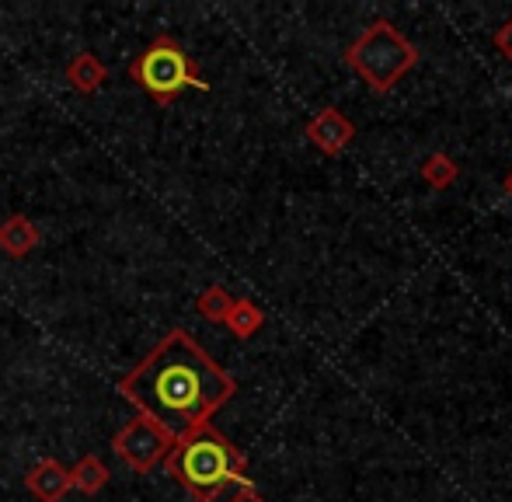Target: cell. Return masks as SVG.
Instances as JSON below:
<instances>
[{
    "label": "cell",
    "mask_w": 512,
    "mask_h": 502,
    "mask_svg": "<svg viewBox=\"0 0 512 502\" xmlns=\"http://www.w3.org/2000/svg\"><path fill=\"white\" fill-rule=\"evenodd\" d=\"M495 49H499V53L512 63V18L502 21V28L495 32Z\"/></svg>",
    "instance_id": "cell-14"
},
{
    "label": "cell",
    "mask_w": 512,
    "mask_h": 502,
    "mask_svg": "<svg viewBox=\"0 0 512 502\" xmlns=\"http://www.w3.org/2000/svg\"><path fill=\"white\" fill-rule=\"evenodd\" d=\"M108 485V468L98 454H88L70 468V489H77L81 496H98Z\"/></svg>",
    "instance_id": "cell-10"
},
{
    "label": "cell",
    "mask_w": 512,
    "mask_h": 502,
    "mask_svg": "<svg viewBox=\"0 0 512 502\" xmlns=\"http://www.w3.org/2000/svg\"><path fill=\"white\" fill-rule=\"evenodd\" d=\"M25 489L39 502H63L70 492V468H63L60 461L46 457V461H39L25 475Z\"/></svg>",
    "instance_id": "cell-7"
},
{
    "label": "cell",
    "mask_w": 512,
    "mask_h": 502,
    "mask_svg": "<svg viewBox=\"0 0 512 502\" xmlns=\"http://www.w3.org/2000/svg\"><path fill=\"white\" fill-rule=\"evenodd\" d=\"M502 185H506V196L512 199V171H509V175H506V182H502Z\"/></svg>",
    "instance_id": "cell-16"
},
{
    "label": "cell",
    "mask_w": 512,
    "mask_h": 502,
    "mask_svg": "<svg viewBox=\"0 0 512 502\" xmlns=\"http://www.w3.org/2000/svg\"><path fill=\"white\" fill-rule=\"evenodd\" d=\"M345 63L352 74L363 77L370 91H391L408 70L418 67V46L408 42L391 21H373L349 49Z\"/></svg>",
    "instance_id": "cell-3"
},
{
    "label": "cell",
    "mask_w": 512,
    "mask_h": 502,
    "mask_svg": "<svg viewBox=\"0 0 512 502\" xmlns=\"http://www.w3.org/2000/svg\"><path fill=\"white\" fill-rule=\"evenodd\" d=\"M230 502H265L262 496H258L255 489H237V496L230 499Z\"/></svg>",
    "instance_id": "cell-15"
},
{
    "label": "cell",
    "mask_w": 512,
    "mask_h": 502,
    "mask_svg": "<svg viewBox=\"0 0 512 502\" xmlns=\"http://www.w3.org/2000/svg\"><path fill=\"white\" fill-rule=\"evenodd\" d=\"M304 133H307V140L328 157H338L352 140H356V126H352V119L345 116V112L331 109V105L310 119Z\"/></svg>",
    "instance_id": "cell-6"
},
{
    "label": "cell",
    "mask_w": 512,
    "mask_h": 502,
    "mask_svg": "<svg viewBox=\"0 0 512 502\" xmlns=\"http://www.w3.org/2000/svg\"><path fill=\"white\" fill-rule=\"evenodd\" d=\"M112 450L119 454V461L136 475H150L157 464L168 461V454L175 450V440L164 433L157 422H150L147 415L129 419L119 433L112 436Z\"/></svg>",
    "instance_id": "cell-5"
},
{
    "label": "cell",
    "mask_w": 512,
    "mask_h": 502,
    "mask_svg": "<svg viewBox=\"0 0 512 502\" xmlns=\"http://www.w3.org/2000/svg\"><path fill=\"white\" fill-rule=\"evenodd\" d=\"M129 77L154 98L157 105H171L182 91H209V84L196 74L192 56L171 35H157L140 56L129 63Z\"/></svg>",
    "instance_id": "cell-4"
},
{
    "label": "cell",
    "mask_w": 512,
    "mask_h": 502,
    "mask_svg": "<svg viewBox=\"0 0 512 502\" xmlns=\"http://www.w3.org/2000/svg\"><path fill=\"white\" fill-rule=\"evenodd\" d=\"M164 471H168L196 502H213L227 485L255 489L248 478V461H244V454L227 436L216 433L213 426L199 429V433L185 436L182 443H175V450H171L168 461H164Z\"/></svg>",
    "instance_id": "cell-2"
},
{
    "label": "cell",
    "mask_w": 512,
    "mask_h": 502,
    "mask_svg": "<svg viewBox=\"0 0 512 502\" xmlns=\"http://www.w3.org/2000/svg\"><path fill=\"white\" fill-rule=\"evenodd\" d=\"M42 241L39 227L25 217V213H11V217L0 224V251L7 258H25L28 251H35Z\"/></svg>",
    "instance_id": "cell-9"
},
{
    "label": "cell",
    "mask_w": 512,
    "mask_h": 502,
    "mask_svg": "<svg viewBox=\"0 0 512 502\" xmlns=\"http://www.w3.org/2000/svg\"><path fill=\"white\" fill-rule=\"evenodd\" d=\"M119 394L182 443L185 436L213 426V415L237 394V380L185 328H171L129 374L119 377Z\"/></svg>",
    "instance_id": "cell-1"
},
{
    "label": "cell",
    "mask_w": 512,
    "mask_h": 502,
    "mask_svg": "<svg viewBox=\"0 0 512 502\" xmlns=\"http://www.w3.org/2000/svg\"><path fill=\"white\" fill-rule=\"evenodd\" d=\"M457 175H460L457 161H453L450 154H443V150H436V154H429V157L422 161V178H425V185H432L436 192L450 189V185L457 182Z\"/></svg>",
    "instance_id": "cell-12"
},
{
    "label": "cell",
    "mask_w": 512,
    "mask_h": 502,
    "mask_svg": "<svg viewBox=\"0 0 512 502\" xmlns=\"http://www.w3.org/2000/svg\"><path fill=\"white\" fill-rule=\"evenodd\" d=\"M223 325H227L230 335H237V339H251V335L265 325V311L255 304V300L241 297V300H234V307H230V314H227Z\"/></svg>",
    "instance_id": "cell-11"
},
{
    "label": "cell",
    "mask_w": 512,
    "mask_h": 502,
    "mask_svg": "<svg viewBox=\"0 0 512 502\" xmlns=\"http://www.w3.org/2000/svg\"><path fill=\"white\" fill-rule=\"evenodd\" d=\"M63 77H67V84L77 91V95H98V91H102V84L108 81V67L98 60L95 53H88V49H84V53L70 56Z\"/></svg>",
    "instance_id": "cell-8"
},
{
    "label": "cell",
    "mask_w": 512,
    "mask_h": 502,
    "mask_svg": "<svg viewBox=\"0 0 512 502\" xmlns=\"http://www.w3.org/2000/svg\"><path fill=\"white\" fill-rule=\"evenodd\" d=\"M234 300L237 297H230V293L223 290L220 283H213V286H206V290L199 293L196 307H199V314H203L206 321H213V325H223V321H227V314H230V307H234Z\"/></svg>",
    "instance_id": "cell-13"
}]
</instances>
